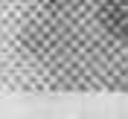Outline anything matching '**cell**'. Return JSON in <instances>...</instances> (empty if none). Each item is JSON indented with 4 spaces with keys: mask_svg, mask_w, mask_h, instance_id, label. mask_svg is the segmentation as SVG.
<instances>
[{
    "mask_svg": "<svg viewBox=\"0 0 128 119\" xmlns=\"http://www.w3.org/2000/svg\"><path fill=\"white\" fill-rule=\"evenodd\" d=\"M105 32L120 41H128V0H105L99 12Z\"/></svg>",
    "mask_w": 128,
    "mask_h": 119,
    "instance_id": "1",
    "label": "cell"
}]
</instances>
